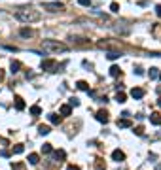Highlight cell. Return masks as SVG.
<instances>
[{
	"instance_id": "obj_1",
	"label": "cell",
	"mask_w": 161,
	"mask_h": 170,
	"mask_svg": "<svg viewBox=\"0 0 161 170\" xmlns=\"http://www.w3.org/2000/svg\"><path fill=\"white\" fill-rule=\"evenodd\" d=\"M15 19L21 21V23H34V21L40 19V13L32 8H21V9L15 11Z\"/></svg>"
},
{
	"instance_id": "obj_2",
	"label": "cell",
	"mask_w": 161,
	"mask_h": 170,
	"mask_svg": "<svg viewBox=\"0 0 161 170\" xmlns=\"http://www.w3.org/2000/svg\"><path fill=\"white\" fill-rule=\"evenodd\" d=\"M42 47L49 53H64V51H68V45L61 44L57 40H44L42 42Z\"/></svg>"
},
{
	"instance_id": "obj_3",
	"label": "cell",
	"mask_w": 161,
	"mask_h": 170,
	"mask_svg": "<svg viewBox=\"0 0 161 170\" xmlns=\"http://www.w3.org/2000/svg\"><path fill=\"white\" fill-rule=\"evenodd\" d=\"M57 68V63L53 59H46V61H42V70H53Z\"/></svg>"
},
{
	"instance_id": "obj_4",
	"label": "cell",
	"mask_w": 161,
	"mask_h": 170,
	"mask_svg": "<svg viewBox=\"0 0 161 170\" xmlns=\"http://www.w3.org/2000/svg\"><path fill=\"white\" fill-rule=\"evenodd\" d=\"M112 159H114V161H125V153L121 151V149H114V151H112Z\"/></svg>"
},
{
	"instance_id": "obj_5",
	"label": "cell",
	"mask_w": 161,
	"mask_h": 170,
	"mask_svg": "<svg viewBox=\"0 0 161 170\" xmlns=\"http://www.w3.org/2000/svg\"><path fill=\"white\" fill-rule=\"evenodd\" d=\"M97 121H101V123H108V113L104 110H99L97 112Z\"/></svg>"
},
{
	"instance_id": "obj_6",
	"label": "cell",
	"mask_w": 161,
	"mask_h": 170,
	"mask_svg": "<svg viewBox=\"0 0 161 170\" xmlns=\"http://www.w3.org/2000/svg\"><path fill=\"white\" fill-rule=\"evenodd\" d=\"M44 9H47V11H59V9H63V4H44Z\"/></svg>"
},
{
	"instance_id": "obj_7",
	"label": "cell",
	"mask_w": 161,
	"mask_h": 170,
	"mask_svg": "<svg viewBox=\"0 0 161 170\" xmlns=\"http://www.w3.org/2000/svg\"><path fill=\"white\" fill-rule=\"evenodd\" d=\"M131 96H133V98H142V96H144V89H140V87H135V89L131 91Z\"/></svg>"
},
{
	"instance_id": "obj_8",
	"label": "cell",
	"mask_w": 161,
	"mask_h": 170,
	"mask_svg": "<svg viewBox=\"0 0 161 170\" xmlns=\"http://www.w3.org/2000/svg\"><path fill=\"white\" fill-rule=\"evenodd\" d=\"M150 123H152V125H161V115L159 113H150Z\"/></svg>"
},
{
	"instance_id": "obj_9",
	"label": "cell",
	"mask_w": 161,
	"mask_h": 170,
	"mask_svg": "<svg viewBox=\"0 0 161 170\" xmlns=\"http://www.w3.org/2000/svg\"><path fill=\"white\" fill-rule=\"evenodd\" d=\"M118 127H120V129H129V127H131V121H129L127 117H123V119H118Z\"/></svg>"
},
{
	"instance_id": "obj_10",
	"label": "cell",
	"mask_w": 161,
	"mask_h": 170,
	"mask_svg": "<svg viewBox=\"0 0 161 170\" xmlns=\"http://www.w3.org/2000/svg\"><path fill=\"white\" fill-rule=\"evenodd\" d=\"M53 157H55V161H64V157H66V153L63 151V149H57V151H53Z\"/></svg>"
},
{
	"instance_id": "obj_11",
	"label": "cell",
	"mask_w": 161,
	"mask_h": 170,
	"mask_svg": "<svg viewBox=\"0 0 161 170\" xmlns=\"http://www.w3.org/2000/svg\"><path fill=\"white\" fill-rule=\"evenodd\" d=\"M61 113H63V115H70V113H72V106L63 104V106H61Z\"/></svg>"
},
{
	"instance_id": "obj_12",
	"label": "cell",
	"mask_w": 161,
	"mask_h": 170,
	"mask_svg": "<svg viewBox=\"0 0 161 170\" xmlns=\"http://www.w3.org/2000/svg\"><path fill=\"white\" fill-rule=\"evenodd\" d=\"M116 100H118L120 104H123V102H127V96H125V93L118 91V93H116Z\"/></svg>"
},
{
	"instance_id": "obj_13",
	"label": "cell",
	"mask_w": 161,
	"mask_h": 170,
	"mask_svg": "<svg viewBox=\"0 0 161 170\" xmlns=\"http://www.w3.org/2000/svg\"><path fill=\"white\" fill-rule=\"evenodd\" d=\"M15 110H17V112H21V110H25V102H23V98H15Z\"/></svg>"
},
{
	"instance_id": "obj_14",
	"label": "cell",
	"mask_w": 161,
	"mask_h": 170,
	"mask_svg": "<svg viewBox=\"0 0 161 170\" xmlns=\"http://www.w3.org/2000/svg\"><path fill=\"white\" fill-rule=\"evenodd\" d=\"M38 161H40L38 153H30V155H28V163H30V165H38Z\"/></svg>"
},
{
	"instance_id": "obj_15",
	"label": "cell",
	"mask_w": 161,
	"mask_h": 170,
	"mask_svg": "<svg viewBox=\"0 0 161 170\" xmlns=\"http://www.w3.org/2000/svg\"><path fill=\"white\" fill-rule=\"evenodd\" d=\"M47 119H49L53 125H59V123H61V117L55 115V113H49V115H47Z\"/></svg>"
},
{
	"instance_id": "obj_16",
	"label": "cell",
	"mask_w": 161,
	"mask_h": 170,
	"mask_svg": "<svg viewBox=\"0 0 161 170\" xmlns=\"http://www.w3.org/2000/svg\"><path fill=\"white\" fill-rule=\"evenodd\" d=\"M38 132L46 136V134H49V132H51V129H49L47 125H40V127H38Z\"/></svg>"
},
{
	"instance_id": "obj_17",
	"label": "cell",
	"mask_w": 161,
	"mask_h": 170,
	"mask_svg": "<svg viewBox=\"0 0 161 170\" xmlns=\"http://www.w3.org/2000/svg\"><path fill=\"white\" fill-rule=\"evenodd\" d=\"M110 76H112V78H118V76H121V70H120V66H112V68H110Z\"/></svg>"
},
{
	"instance_id": "obj_18",
	"label": "cell",
	"mask_w": 161,
	"mask_h": 170,
	"mask_svg": "<svg viewBox=\"0 0 161 170\" xmlns=\"http://www.w3.org/2000/svg\"><path fill=\"white\" fill-rule=\"evenodd\" d=\"M12 72H14V74H17L19 72V68H21V63H19V61H12Z\"/></svg>"
},
{
	"instance_id": "obj_19",
	"label": "cell",
	"mask_w": 161,
	"mask_h": 170,
	"mask_svg": "<svg viewBox=\"0 0 161 170\" xmlns=\"http://www.w3.org/2000/svg\"><path fill=\"white\" fill-rule=\"evenodd\" d=\"M76 85H78V89H82V91H87V93H89V83H87V81H78Z\"/></svg>"
},
{
	"instance_id": "obj_20",
	"label": "cell",
	"mask_w": 161,
	"mask_h": 170,
	"mask_svg": "<svg viewBox=\"0 0 161 170\" xmlns=\"http://www.w3.org/2000/svg\"><path fill=\"white\" fill-rule=\"evenodd\" d=\"M32 34H34V32H32L30 28H21V36H23V38H30Z\"/></svg>"
},
{
	"instance_id": "obj_21",
	"label": "cell",
	"mask_w": 161,
	"mask_h": 170,
	"mask_svg": "<svg viewBox=\"0 0 161 170\" xmlns=\"http://www.w3.org/2000/svg\"><path fill=\"white\" fill-rule=\"evenodd\" d=\"M148 76H150V80H156V78L159 76V72H157V68H150V72H148Z\"/></svg>"
},
{
	"instance_id": "obj_22",
	"label": "cell",
	"mask_w": 161,
	"mask_h": 170,
	"mask_svg": "<svg viewBox=\"0 0 161 170\" xmlns=\"http://www.w3.org/2000/svg\"><path fill=\"white\" fill-rule=\"evenodd\" d=\"M106 57L110 59V61H116V59H120V51H110V53L106 55Z\"/></svg>"
},
{
	"instance_id": "obj_23",
	"label": "cell",
	"mask_w": 161,
	"mask_h": 170,
	"mask_svg": "<svg viewBox=\"0 0 161 170\" xmlns=\"http://www.w3.org/2000/svg\"><path fill=\"white\" fill-rule=\"evenodd\" d=\"M30 113H32V115H40V113H42L40 106H32V108H30Z\"/></svg>"
},
{
	"instance_id": "obj_24",
	"label": "cell",
	"mask_w": 161,
	"mask_h": 170,
	"mask_svg": "<svg viewBox=\"0 0 161 170\" xmlns=\"http://www.w3.org/2000/svg\"><path fill=\"white\" fill-rule=\"evenodd\" d=\"M23 151H25V148L21 146V144H17V146H14V153H17V155H19V153H23Z\"/></svg>"
},
{
	"instance_id": "obj_25",
	"label": "cell",
	"mask_w": 161,
	"mask_h": 170,
	"mask_svg": "<svg viewBox=\"0 0 161 170\" xmlns=\"http://www.w3.org/2000/svg\"><path fill=\"white\" fill-rule=\"evenodd\" d=\"M12 168H14V170H25V165H23V163H14Z\"/></svg>"
},
{
	"instance_id": "obj_26",
	"label": "cell",
	"mask_w": 161,
	"mask_h": 170,
	"mask_svg": "<svg viewBox=\"0 0 161 170\" xmlns=\"http://www.w3.org/2000/svg\"><path fill=\"white\" fill-rule=\"evenodd\" d=\"M42 153H51V144H44L42 146Z\"/></svg>"
},
{
	"instance_id": "obj_27",
	"label": "cell",
	"mask_w": 161,
	"mask_h": 170,
	"mask_svg": "<svg viewBox=\"0 0 161 170\" xmlns=\"http://www.w3.org/2000/svg\"><path fill=\"white\" fill-rule=\"evenodd\" d=\"M110 9H112V11H120V4H118V2H112Z\"/></svg>"
},
{
	"instance_id": "obj_28",
	"label": "cell",
	"mask_w": 161,
	"mask_h": 170,
	"mask_svg": "<svg viewBox=\"0 0 161 170\" xmlns=\"http://www.w3.org/2000/svg\"><path fill=\"white\" fill-rule=\"evenodd\" d=\"M135 134L142 136V134H144V129H142V127H137V129H135Z\"/></svg>"
},
{
	"instance_id": "obj_29",
	"label": "cell",
	"mask_w": 161,
	"mask_h": 170,
	"mask_svg": "<svg viewBox=\"0 0 161 170\" xmlns=\"http://www.w3.org/2000/svg\"><path fill=\"white\" fill-rule=\"evenodd\" d=\"M68 106H80V100L78 98H70V104Z\"/></svg>"
},
{
	"instance_id": "obj_30",
	"label": "cell",
	"mask_w": 161,
	"mask_h": 170,
	"mask_svg": "<svg viewBox=\"0 0 161 170\" xmlns=\"http://www.w3.org/2000/svg\"><path fill=\"white\" fill-rule=\"evenodd\" d=\"M78 4L80 6H89V4H91V0H78Z\"/></svg>"
},
{
	"instance_id": "obj_31",
	"label": "cell",
	"mask_w": 161,
	"mask_h": 170,
	"mask_svg": "<svg viewBox=\"0 0 161 170\" xmlns=\"http://www.w3.org/2000/svg\"><path fill=\"white\" fill-rule=\"evenodd\" d=\"M97 161H99V163H97V168H99V170H104V165H102V159H97Z\"/></svg>"
},
{
	"instance_id": "obj_32",
	"label": "cell",
	"mask_w": 161,
	"mask_h": 170,
	"mask_svg": "<svg viewBox=\"0 0 161 170\" xmlns=\"http://www.w3.org/2000/svg\"><path fill=\"white\" fill-rule=\"evenodd\" d=\"M135 74H137V76H142L144 70H142V68H137V70H135Z\"/></svg>"
},
{
	"instance_id": "obj_33",
	"label": "cell",
	"mask_w": 161,
	"mask_h": 170,
	"mask_svg": "<svg viewBox=\"0 0 161 170\" xmlns=\"http://www.w3.org/2000/svg\"><path fill=\"white\" fill-rule=\"evenodd\" d=\"M156 13H157V15L161 17V6H156Z\"/></svg>"
},
{
	"instance_id": "obj_34",
	"label": "cell",
	"mask_w": 161,
	"mask_h": 170,
	"mask_svg": "<svg viewBox=\"0 0 161 170\" xmlns=\"http://www.w3.org/2000/svg\"><path fill=\"white\" fill-rule=\"evenodd\" d=\"M66 170H80V168H78V166H74V165H68V168H66Z\"/></svg>"
},
{
	"instance_id": "obj_35",
	"label": "cell",
	"mask_w": 161,
	"mask_h": 170,
	"mask_svg": "<svg viewBox=\"0 0 161 170\" xmlns=\"http://www.w3.org/2000/svg\"><path fill=\"white\" fill-rule=\"evenodd\" d=\"M2 80H4V72L0 70V81H2Z\"/></svg>"
},
{
	"instance_id": "obj_36",
	"label": "cell",
	"mask_w": 161,
	"mask_h": 170,
	"mask_svg": "<svg viewBox=\"0 0 161 170\" xmlns=\"http://www.w3.org/2000/svg\"><path fill=\"white\" fill-rule=\"evenodd\" d=\"M157 106H159V108H161V98H159V100H157Z\"/></svg>"
},
{
	"instance_id": "obj_37",
	"label": "cell",
	"mask_w": 161,
	"mask_h": 170,
	"mask_svg": "<svg viewBox=\"0 0 161 170\" xmlns=\"http://www.w3.org/2000/svg\"><path fill=\"white\" fill-rule=\"evenodd\" d=\"M159 78H161V74H159Z\"/></svg>"
}]
</instances>
